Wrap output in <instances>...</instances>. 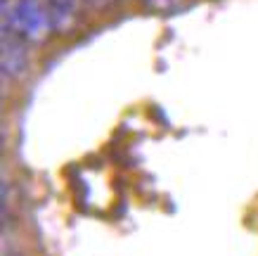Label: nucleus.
I'll list each match as a JSON object with an SVG mask.
<instances>
[{"instance_id": "f03ea898", "label": "nucleus", "mask_w": 258, "mask_h": 256, "mask_svg": "<svg viewBox=\"0 0 258 256\" xmlns=\"http://www.w3.org/2000/svg\"><path fill=\"white\" fill-rule=\"evenodd\" d=\"M26 40H22L17 33L10 29H3V76L17 78L22 76L26 64H29V55H26Z\"/></svg>"}, {"instance_id": "f257e3e1", "label": "nucleus", "mask_w": 258, "mask_h": 256, "mask_svg": "<svg viewBox=\"0 0 258 256\" xmlns=\"http://www.w3.org/2000/svg\"><path fill=\"white\" fill-rule=\"evenodd\" d=\"M3 29H10L26 43H43L52 33V24L40 0H3Z\"/></svg>"}, {"instance_id": "7ed1b4c3", "label": "nucleus", "mask_w": 258, "mask_h": 256, "mask_svg": "<svg viewBox=\"0 0 258 256\" xmlns=\"http://www.w3.org/2000/svg\"><path fill=\"white\" fill-rule=\"evenodd\" d=\"M40 3L45 5L52 31L57 33H67L76 24L81 5H83V0H40Z\"/></svg>"}, {"instance_id": "20e7f679", "label": "nucleus", "mask_w": 258, "mask_h": 256, "mask_svg": "<svg viewBox=\"0 0 258 256\" xmlns=\"http://www.w3.org/2000/svg\"><path fill=\"white\" fill-rule=\"evenodd\" d=\"M178 0H145V5L152 10H171Z\"/></svg>"}]
</instances>
